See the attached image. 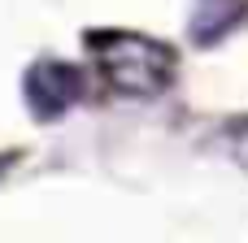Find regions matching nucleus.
<instances>
[{"label": "nucleus", "mask_w": 248, "mask_h": 243, "mask_svg": "<svg viewBox=\"0 0 248 243\" xmlns=\"http://www.w3.org/2000/svg\"><path fill=\"white\" fill-rule=\"evenodd\" d=\"M92 48H96V61L105 70V83L122 96H135V100L161 96L179 74V52L153 35L109 30V35H96Z\"/></svg>", "instance_id": "obj_1"}, {"label": "nucleus", "mask_w": 248, "mask_h": 243, "mask_svg": "<svg viewBox=\"0 0 248 243\" xmlns=\"http://www.w3.org/2000/svg\"><path fill=\"white\" fill-rule=\"evenodd\" d=\"M83 96V74L65 61H39L26 74V104L39 122L61 117L65 109H74V100Z\"/></svg>", "instance_id": "obj_2"}, {"label": "nucleus", "mask_w": 248, "mask_h": 243, "mask_svg": "<svg viewBox=\"0 0 248 243\" xmlns=\"http://www.w3.org/2000/svg\"><path fill=\"white\" fill-rule=\"evenodd\" d=\"M244 13H248V0H196L192 35H196L201 43H214V39H222Z\"/></svg>", "instance_id": "obj_3"}]
</instances>
